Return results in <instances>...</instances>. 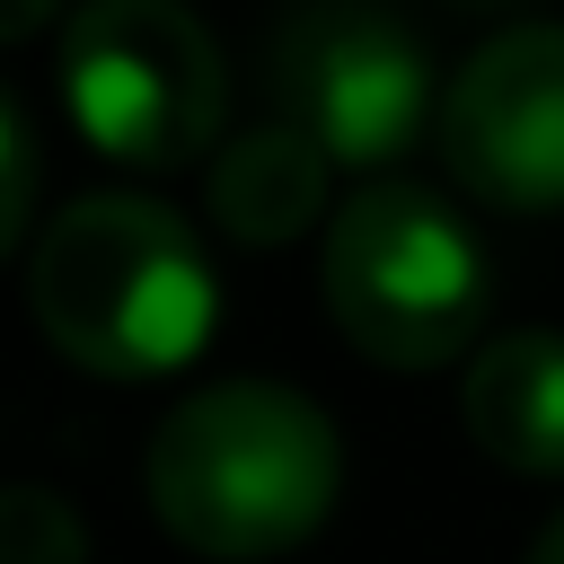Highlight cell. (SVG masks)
Wrapping results in <instances>:
<instances>
[{
  "label": "cell",
  "instance_id": "10",
  "mask_svg": "<svg viewBox=\"0 0 564 564\" xmlns=\"http://www.w3.org/2000/svg\"><path fill=\"white\" fill-rule=\"evenodd\" d=\"M26 212H35V132H26V115L0 97V256L18 247Z\"/></svg>",
  "mask_w": 564,
  "mask_h": 564
},
{
  "label": "cell",
  "instance_id": "7",
  "mask_svg": "<svg viewBox=\"0 0 564 564\" xmlns=\"http://www.w3.org/2000/svg\"><path fill=\"white\" fill-rule=\"evenodd\" d=\"M467 441L511 476H564V335L555 326H502L476 344L458 388Z\"/></svg>",
  "mask_w": 564,
  "mask_h": 564
},
{
  "label": "cell",
  "instance_id": "3",
  "mask_svg": "<svg viewBox=\"0 0 564 564\" xmlns=\"http://www.w3.org/2000/svg\"><path fill=\"white\" fill-rule=\"evenodd\" d=\"M326 317L352 352L379 370H432L458 361L485 335L494 273L476 256V229L414 176H370L326 220Z\"/></svg>",
  "mask_w": 564,
  "mask_h": 564
},
{
  "label": "cell",
  "instance_id": "6",
  "mask_svg": "<svg viewBox=\"0 0 564 564\" xmlns=\"http://www.w3.org/2000/svg\"><path fill=\"white\" fill-rule=\"evenodd\" d=\"M441 167L494 212H564V26L485 35L441 88Z\"/></svg>",
  "mask_w": 564,
  "mask_h": 564
},
{
  "label": "cell",
  "instance_id": "13",
  "mask_svg": "<svg viewBox=\"0 0 564 564\" xmlns=\"http://www.w3.org/2000/svg\"><path fill=\"white\" fill-rule=\"evenodd\" d=\"M449 9H511V0H449Z\"/></svg>",
  "mask_w": 564,
  "mask_h": 564
},
{
  "label": "cell",
  "instance_id": "4",
  "mask_svg": "<svg viewBox=\"0 0 564 564\" xmlns=\"http://www.w3.org/2000/svg\"><path fill=\"white\" fill-rule=\"evenodd\" d=\"M62 106L115 167H185L229 115V70L185 0H79L62 26Z\"/></svg>",
  "mask_w": 564,
  "mask_h": 564
},
{
  "label": "cell",
  "instance_id": "1",
  "mask_svg": "<svg viewBox=\"0 0 564 564\" xmlns=\"http://www.w3.org/2000/svg\"><path fill=\"white\" fill-rule=\"evenodd\" d=\"M141 485L176 546L220 564H264L326 529L344 494V441L300 388L212 379L159 414Z\"/></svg>",
  "mask_w": 564,
  "mask_h": 564
},
{
  "label": "cell",
  "instance_id": "2",
  "mask_svg": "<svg viewBox=\"0 0 564 564\" xmlns=\"http://www.w3.org/2000/svg\"><path fill=\"white\" fill-rule=\"evenodd\" d=\"M44 344L97 379H176L220 326V273L150 194H79L26 264Z\"/></svg>",
  "mask_w": 564,
  "mask_h": 564
},
{
  "label": "cell",
  "instance_id": "9",
  "mask_svg": "<svg viewBox=\"0 0 564 564\" xmlns=\"http://www.w3.org/2000/svg\"><path fill=\"white\" fill-rule=\"evenodd\" d=\"M0 564H88V520L53 485H0Z\"/></svg>",
  "mask_w": 564,
  "mask_h": 564
},
{
  "label": "cell",
  "instance_id": "12",
  "mask_svg": "<svg viewBox=\"0 0 564 564\" xmlns=\"http://www.w3.org/2000/svg\"><path fill=\"white\" fill-rule=\"evenodd\" d=\"M529 564H564V511H555V520H546V538H538V546H529Z\"/></svg>",
  "mask_w": 564,
  "mask_h": 564
},
{
  "label": "cell",
  "instance_id": "5",
  "mask_svg": "<svg viewBox=\"0 0 564 564\" xmlns=\"http://www.w3.org/2000/svg\"><path fill=\"white\" fill-rule=\"evenodd\" d=\"M264 97L335 167H397L441 123L432 53L379 0H291L264 35Z\"/></svg>",
  "mask_w": 564,
  "mask_h": 564
},
{
  "label": "cell",
  "instance_id": "11",
  "mask_svg": "<svg viewBox=\"0 0 564 564\" xmlns=\"http://www.w3.org/2000/svg\"><path fill=\"white\" fill-rule=\"evenodd\" d=\"M62 18V0H0V44H26Z\"/></svg>",
  "mask_w": 564,
  "mask_h": 564
},
{
  "label": "cell",
  "instance_id": "8",
  "mask_svg": "<svg viewBox=\"0 0 564 564\" xmlns=\"http://www.w3.org/2000/svg\"><path fill=\"white\" fill-rule=\"evenodd\" d=\"M326 150L291 123H256L238 141H220L203 194H212V220L238 238V247H291L317 212H326Z\"/></svg>",
  "mask_w": 564,
  "mask_h": 564
}]
</instances>
